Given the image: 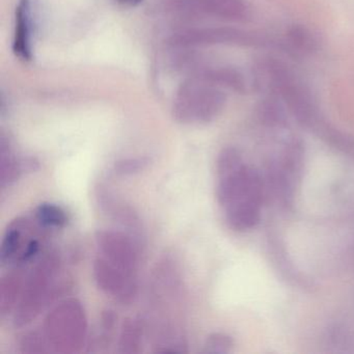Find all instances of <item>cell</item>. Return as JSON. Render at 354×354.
<instances>
[{
  "instance_id": "obj_1",
  "label": "cell",
  "mask_w": 354,
  "mask_h": 354,
  "mask_svg": "<svg viewBox=\"0 0 354 354\" xmlns=\"http://www.w3.org/2000/svg\"><path fill=\"white\" fill-rule=\"evenodd\" d=\"M216 198L225 221L237 232L250 231L261 219L264 184L260 174L248 167L235 148H225L216 161Z\"/></svg>"
},
{
  "instance_id": "obj_2",
  "label": "cell",
  "mask_w": 354,
  "mask_h": 354,
  "mask_svg": "<svg viewBox=\"0 0 354 354\" xmlns=\"http://www.w3.org/2000/svg\"><path fill=\"white\" fill-rule=\"evenodd\" d=\"M227 104L221 86L202 78L189 76L176 92L173 117L183 125H201L214 121Z\"/></svg>"
},
{
  "instance_id": "obj_3",
  "label": "cell",
  "mask_w": 354,
  "mask_h": 354,
  "mask_svg": "<svg viewBox=\"0 0 354 354\" xmlns=\"http://www.w3.org/2000/svg\"><path fill=\"white\" fill-rule=\"evenodd\" d=\"M248 32L231 28H189L178 30L169 38V45L178 50H192L215 45H248Z\"/></svg>"
},
{
  "instance_id": "obj_4",
  "label": "cell",
  "mask_w": 354,
  "mask_h": 354,
  "mask_svg": "<svg viewBox=\"0 0 354 354\" xmlns=\"http://www.w3.org/2000/svg\"><path fill=\"white\" fill-rule=\"evenodd\" d=\"M165 9L186 17L206 15L227 21H243L248 8L244 0H165Z\"/></svg>"
},
{
  "instance_id": "obj_5",
  "label": "cell",
  "mask_w": 354,
  "mask_h": 354,
  "mask_svg": "<svg viewBox=\"0 0 354 354\" xmlns=\"http://www.w3.org/2000/svg\"><path fill=\"white\" fill-rule=\"evenodd\" d=\"M94 277L103 292L122 304H130L138 293L133 274L126 272L102 257L95 261Z\"/></svg>"
},
{
  "instance_id": "obj_6",
  "label": "cell",
  "mask_w": 354,
  "mask_h": 354,
  "mask_svg": "<svg viewBox=\"0 0 354 354\" xmlns=\"http://www.w3.org/2000/svg\"><path fill=\"white\" fill-rule=\"evenodd\" d=\"M96 240L106 260L134 275L138 266V254L129 238L119 232L99 231Z\"/></svg>"
},
{
  "instance_id": "obj_7",
  "label": "cell",
  "mask_w": 354,
  "mask_h": 354,
  "mask_svg": "<svg viewBox=\"0 0 354 354\" xmlns=\"http://www.w3.org/2000/svg\"><path fill=\"white\" fill-rule=\"evenodd\" d=\"M32 37H34V18H32V0H18L15 10L12 50L20 61H32L34 57Z\"/></svg>"
},
{
  "instance_id": "obj_8",
  "label": "cell",
  "mask_w": 354,
  "mask_h": 354,
  "mask_svg": "<svg viewBox=\"0 0 354 354\" xmlns=\"http://www.w3.org/2000/svg\"><path fill=\"white\" fill-rule=\"evenodd\" d=\"M22 221L19 219L10 225L9 229L6 232L1 244V262L7 263L13 260L21 246V227Z\"/></svg>"
},
{
  "instance_id": "obj_9",
  "label": "cell",
  "mask_w": 354,
  "mask_h": 354,
  "mask_svg": "<svg viewBox=\"0 0 354 354\" xmlns=\"http://www.w3.org/2000/svg\"><path fill=\"white\" fill-rule=\"evenodd\" d=\"M37 218L45 227H63L68 217L61 207L55 204H42L37 210Z\"/></svg>"
},
{
  "instance_id": "obj_10",
  "label": "cell",
  "mask_w": 354,
  "mask_h": 354,
  "mask_svg": "<svg viewBox=\"0 0 354 354\" xmlns=\"http://www.w3.org/2000/svg\"><path fill=\"white\" fill-rule=\"evenodd\" d=\"M259 117L266 125L281 126L286 123V113L283 107L274 99H267L261 104Z\"/></svg>"
},
{
  "instance_id": "obj_11",
  "label": "cell",
  "mask_w": 354,
  "mask_h": 354,
  "mask_svg": "<svg viewBox=\"0 0 354 354\" xmlns=\"http://www.w3.org/2000/svg\"><path fill=\"white\" fill-rule=\"evenodd\" d=\"M140 324L136 320H127L124 324L123 331H122L121 341H120V347L122 352H138V348L140 345V337H142V330H140Z\"/></svg>"
},
{
  "instance_id": "obj_12",
  "label": "cell",
  "mask_w": 354,
  "mask_h": 354,
  "mask_svg": "<svg viewBox=\"0 0 354 354\" xmlns=\"http://www.w3.org/2000/svg\"><path fill=\"white\" fill-rule=\"evenodd\" d=\"M234 341L229 335L223 333H214L209 335L204 345V353L225 354L232 351Z\"/></svg>"
},
{
  "instance_id": "obj_13",
  "label": "cell",
  "mask_w": 354,
  "mask_h": 354,
  "mask_svg": "<svg viewBox=\"0 0 354 354\" xmlns=\"http://www.w3.org/2000/svg\"><path fill=\"white\" fill-rule=\"evenodd\" d=\"M288 38L293 47L300 51H310L316 46L314 37L304 26H294L290 28Z\"/></svg>"
},
{
  "instance_id": "obj_14",
  "label": "cell",
  "mask_w": 354,
  "mask_h": 354,
  "mask_svg": "<svg viewBox=\"0 0 354 354\" xmlns=\"http://www.w3.org/2000/svg\"><path fill=\"white\" fill-rule=\"evenodd\" d=\"M150 163V159L142 157V158H127L118 161L115 165V171L118 175L128 176L134 175L144 171Z\"/></svg>"
},
{
  "instance_id": "obj_15",
  "label": "cell",
  "mask_w": 354,
  "mask_h": 354,
  "mask_svg": "<svg viewBox=\"0 0 354 354\" xmlns=\"http://www.w3.org/2000/svg\"><path fill=\"white\" fill-rule=\"evenodd\" d=\"M115 1L123 7L133 8L140 5L144 0H115Z\"/></svg>"
}]
</instances>
